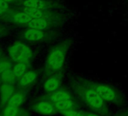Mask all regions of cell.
<instances>
[{
  "instance_id": "obj_1",
  "label": "cell",
  "mask_w": 128,
  "mask_h": 116,
  "mask_svg": "<svg viewBox=\"0 0 128 116\" xmlns=\"http://www.w3.org/2000/svg\"><path fill=\"white\" fill-rule=\"evenodd\" d=\"M76 92L83 103L94 112L102 116H109L110 110L104 101L93 87L91 82L82 80L76 85Z\"/></svg>"
},
{
  "instance_id": "obj_2",
  "label": "cell",
  "mask_w": 128,
  "mask_h": 116,
  "mask_svg": "<svg viewBox=\"0 0 128 116\" xmlns=\"http://www.w3.org/2000/svg\"><path fill=\"white\" fill-rule=\"evenodd\" d=\"M71 42L65 40L50 49L45 62V74L48 77L60 74L63 68Z\"/></svg>"
},
{
  "instance_id": "obj_3",
  "label": "cell",
  "mask_w": 128,
  "mask_h": 116,
  "mask_svg": "<svg viewBox=\"0 0 128 116\" xmlns=\"http://www.w3.org/2000/svg\"><path fill=\"white\" fill-rule=\"evenodd\" d=\"M94 90L106 102H109L118 106H120L124 103V98L122 93L115 87L99 83H92Z\"/></svg>"
},
{
  "instance_id": "obj_4",
  "label": "cell",
  "mask_w": 128,
  "mask_h": 116,
  "mask_svg": "<svg viewBox=\"0 0 128 116\" xmlns=\"http://www.w3.org/2000/svg\"><path fill=\"white\" fill-rule=\"evenodd\" d=\"M8 53L11 60L14 63L22 62L28 64L33 56L32 49L22 43H16L12 45L8 49Z\"/></svg>"
},
{
  "instance_id": "obj_5",
  "label": "cell",
  "mask_w": 128,
  "mask_h": 116,
  "mask_svg": "<svg viewBox=\"0 0 128 116\" xmlns=\"http://www.w3.org/2000/svg\"><path fill=\"white\" fill-rule=\"evenodd\" d=\"M32 109L36 113L45 116L54 115L57 112L54 104L45 99L36 102L32 105Z\"/></svg>"
},
{
  "instance_id": "obj_6",
  "label": "cell",
  "mask_w": 128,
  "mask_h": 116,
  "mask_svg": "<svg viewBox=\"0 0 128 116\" xmlns=\"http://www.w3.org/2000/svg\"><path fill=\"white\" fill-rule=\"evenodd\" d=\"M15 92V88L13 84L2 83L0 84V105L2 108L6 105Z\"/></svg>"
},
{
  "instance_id": "obj_7",
  "label": "cell",
  "mask_w": 128,
  "mask_h": 116,
  "mask_svg": "<svg viewBox=\"0 0 128 116\" xmlns=\"http://www.w3.org/2000/svg\"><path fill=\"white\" fill-rule=\"evenodd\" d=\"M44 99L48 100L51 103L54 104L60 101L71 99L74 98H73V96L67 90H56L55 92L48 93L44 96Z\"/></svg>"
},
{
  "instance_id": "obj_8",
  "label": "cell",
  "mask_w": 128,
  "mask_h": 116,
  "mask_svg": "<svg viewBox=\"0 0 128 116\" xmlns=\"http://www.w3.org/2000/svg\"><path fill=\"white\" fill-rule=\"evenodd\" d=\"M60 83H61V80H60V77L59 76V74L50 75L44 82L43 89L44 92L48 93L55 92L60 86Z\"/></svg>"
},
{
  "instance_id": "obj_9",
  "label": "cell",
  "mask_w": 128,
  "mask_h": 116,
  "mask_svg": "<svg viewBox=\"0 0 128 116\" xmlns=\"http://www.w3.org/2000/svg\"><path fill=\"white\" fill-rule=\"evenodd\" d=\"M24 37L28 41L38 42L46 39L48 36L44 30L33 29V28H28L24 31Z\"/></svg>"
},
{
  "instance_id": "obj_10",
  "label": "cell",
  "mask_w": 128,
  "mask_h": 116,
  "mask_svg": "<svg viewBox=\"0 0 128 116\" xmlns=\"http://www.w3.org/2000/svg\"><path fill=\"white\" fill-rule=\"evenodd\" d=\"M38 78V74L35 71H26L21 78L18 81V86L20 88H26L32 84H33Z\"/></svg>"
},
{
  "instance_id": "obj_11",
  "label": "cell",
  "mask_w": 128,
  "mask_h": 116,
  "mask_svg": "<svg viewBox=\"0 0 128 116\" xmlns=\"http://www.w3.org/2000/svg\"><path fill=\"white\" fill-rule=\"evenodd\" d=\"M54 105L58 112L61 111H66V110H71V109H79L80 108L78 102L75 99L60 101V102L54 103Z\"/></svg>"
},
{
  "instance_id": "obj_12",
  "label": "cell",
  "mask_w": 128,
  "mask_h": 116,
  "mask_svg": "<svg viewBox=\"0 0 128 116\" xmlns=\"http://www.w3.org/2000/svg\"><path fill=\"white\" fill-rule=\"evenodd\" d=\"M26 99V94L24 90H15V92L10 98L8 104L20 108V106H22L25 102Z\"/></svg>"
},
{
  "instance_id": "obj_13",
  "label": "cell",
  "mask_w": 128,
  "mask_h": 116,
  "mask_svg": "<svg viewBox=\"0 0 128 116\" xmlns=\"http://www.w3.org/2000/svg\"><path fill=\"white\" fill-rule=\"evenodd\" d=\"M26 26L29 28L44 30L49 28L50 24L49 21L44 18H33L30 23L26 24Z\"/></svg>"
},
{
  "instance_id": "obj_14",
  "label": "cell",
  "mask_w": 128,
  "mask_h": 116,
  "mask_svg": "<svg viewBox=\"0 0 128 116\" xmlns=\"http://www.w3.org/2000/svg\"><path fill=\"white\" fill-rule=\"evenodd\" d=\"M23 6L28 8L46 10L50 6V4L44 0H24L23 2Z\"/></svg>"
},
{
  "instance_id": "obj_15",
  "label": "cell",
  "mask_w": 128,
  "mask_h": 116,
  "mask_svg": "<svg viewBox=\"0 0 128 116\" xmlns=\"http://www.w3.org/2000/svg\"><path fill=\"white\" fill-rule=\"evenodd\" d=\"M12 21L16 24H27L30 23L32 18L24 12H18L14 14L12 18Z\"/></svg>"
},
{
  "instance_id": "obj_16",
  "label": "cell",
  "mask_w": 128,
  "mask_h": 116,
  "mask_svg": "<svg viewBox=\"0 0 128 116\" xmlns=\"http://www.w3.org/2000/svg\"><path fill=\"white\" fill-rule=\"evenodd\" d=\"M24 12L27 14L29 16H30L32 19L33 18H44L47 15V12L45 10L38 9H33V8H28L24 7Z\"/></svg>"
},
{
  "instance_id": "obj_17",
  "label": "cell",
  "mask_w": 128,
  "mask_h": 116,
  "mask_svg": "<svg viewBox=\"0 0 128 116\" xmlns=\"http://www.w3.org/2000/svg\"><path fill=\"white\" fill-rule=\"evenodd\" d=\"M20 108L7 104L3 107L2 113L3 116H20Z\"/></svg>"
},
{
  "instance_id": "obj_18",
  "label": "cell",
  "mask_w": 128,
  "mask_h": 116,
  "mask_svg": "<svg viewBox=\"0 0 128 116\" xmlns=\"http://www.w3.org/2000/svg\"><path fill=\"white\" fill-rule=\"evenodd\" d=\"M0 77H1V80L2 83H8V84H14L18 80L17 77L15 76V74L12 71V68L6 70L4 72H2L0 74Z\"/></svg>"
},
{
  "instance_id": "obj_19",
  "label": "cell",
  "mask_w": 128,
  "mask_h": 116,
  "mask_svg": "<svg viewBox=\"0 0 128 116\" xmlns=\"http://www.w3.org/2000/svg\"><path fill=\"white\" fill-rule=\"evenodd\" d=\"M12 71L18 80L27 71V64L22 62L15 63L12 67Z\"/></svg>"
},
{
  "instance_id": "obj_20",
  "label": "cell",
  "mask_w": 128,
  "mask_h": 116,
  "mask_svg": "<svg viewBox=\"0 0 128 116\" xmlns=\"http://www.w3.org/2000/svg\"><path fill=\"white\" fill-rule=\"evenodd\" d=\"M59 113L62 116H85V112L79 109H71L66 111H61Z\"/></svg>"
},
{
  "instance_id": "obj_21",
  "label": "cell",
  "mask_w": 128,
  "mask_h": 116,
  "mask_svg": "<svg viewBox=\"0 0 128 116\" xmlns=\"http://www.w3.org/2000/svg\"><path fill=\"white\" fill-rule=\"evenodd\" d=\"M12 62L9 60H2L0 61V74L6 70L12 68Z\"/></svg>"
},
{
  "instance_id": "obj_22",
  "label": "cell",
  "mask_w": 128,
  "mask_h": 116,
  "mask_svg": "<svg viewBox=\"0 0 128 116\" xmlns=\"http://www.w3.org/2000/svg\"><path fill=\"white\" fill-rule=\"evenodd\" d=\"M9 8L8 3H7L5 0H0V9H2L5 12L7 11Z\"/></svg>"
},
{
  "instance_id": "obj_23",
  "label": "cell",
  "mask_w": 128,
  "mask_h": 116,
  "mask_svg": "<svg viewBox=\"0 0 128 116\" xmlns=\"http://www.w3.org/2000/svg\"><path fill=\"white\" fill-rule=\"evenodd\" d=\"M116 116H128V108L122 110Z\"/></svg>"
},
{
  "instance_id": "obj_24",
  "label": "cell",
  "mask_w": 128,
  "mask_h": 116,
  "mask_svg": "<svg viewBox=\"0 0 128 116\" xmlns=\"http://www.w3.org/2000/svg\"><path fill=\"white\" fill-rule=\"evenodd\" d=\"M85 116H102V115L92 111V112H85Z\"/></svg>"
},
{
  "instance_id": "obj_25",
  "label": "cell",
  "mask_w": 128,
  "mask_h": 116,
  "mask_svg": "<svg viewBox=\"0 0 128 116\" xmlns=\"http://www.w3.org/2000/svg\"><path fill=\"white\" fill-rule=\"evenodd\" d=\"M5 1L7 3H8V4H10V3H14L16 0H5Z\"/></svg>"
},
{
  "instance_id": "obj_26",
  "label": "cell",
  "mask_w": 128,
  "mask_h": 116,
  "mask_svg": "<svg viewBox=\"0 0 128 116\" xmlns=\"http://www.w3.org/2000/svg\"><path fill=\"white\" fill-rule=\"evenodd\" d=\"M5 12V11L4 10H2V9H0V16H1V15H2V14Z\"/></svg>"
},
{
  "instance_id": "obj_27",
  "label": "cell",
  "mask_w": 128,
  "mask_h": 116,
  "mask_svg": "<svg viewBox=\"0 0 128 116\" xmlns=\"http://www.w3.org/2000/svg\"><path fill=\"white\" fill-rule=\"evenodd\" d=\"M1 82H2V80H1V77H0V84H1Z\"/></svg>"
},
{
  "instance_id": "obj_28",
  "label": "cell",
  "mask_w": 128,
  "mask_h": 116,
  "mask_svg": "<svg viewBox=\"0 0 128 116\" xmlns=\"http://www.w3.org/2000/svg\"><path fill=\"white\" fill-rule=\"evenodd\" d=\"M0 116H2V113H0Z\"/></svg>"
},
{
  "instance_id": "obj_29",
  "label": "cell",
  "mask_w": 128,
  "mask_h": 116,
  "mask_svg": "<svg viewBox=\"0 0 128 116\" xmlns=\"http://www.w3.org/2000/svg\"><path fill=\"white\" fill-rule=\"evenodd\" d=\"M0 55H1V49H0Z\"/></svg>"
},
{
  "instance_id": "obj_30",
  "label": "cell",
  "mask_w": 128,
  "mask_h": 116,
  "mask_svg": "<svg viewBox=\"0 0 128 116\" xmlns=\"http://www.w3.org/2000/svg\"><path fill=\"white\" fill-rule=\"evenodd\" d=\"M0 33H1V30H0Z\"/></svg>"
},
{
  "instance_id": "obj_31",
  "label": "cell",
  "mask_w": 128,
  "mask_h": 116,
  "mask_svg": "<svg viewBox=\"0 0 128 116\" xmlns=\"http://www.w3.org/2000/svg\"><path fill=\"white\" fill-rule=\"evenodd\" d=\"M2 116H3V115H2Z\"/></svg>"
}]
</instances>
